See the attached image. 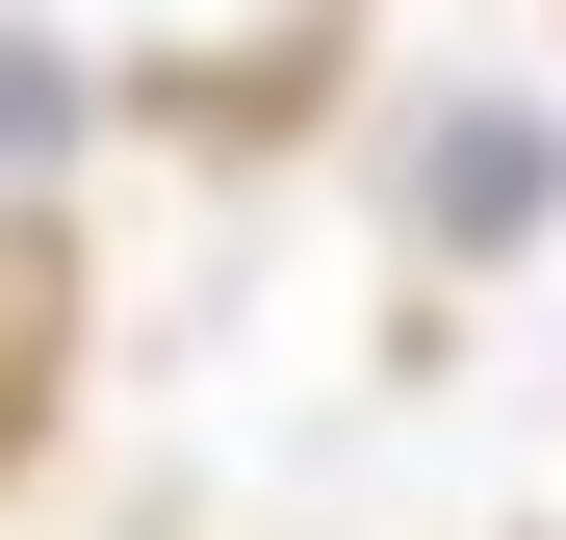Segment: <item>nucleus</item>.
I'll use <instances>...</instances> for the list:
<instances>
[{"mask_svg":"<svg viewBox=\"0 0 566 540\" xmlns=\"http://www.w3.org/2000/svg\"><path fill=\"white\" fill-rule=\"evenodd\" d=\"M541 180H566L541 129H438V232H463V257H490V232H541Z\"/></svg>","mask_w":566,"mask_h":540,"instance_id":"1","label":"nucleus"}]
</instances>
